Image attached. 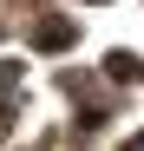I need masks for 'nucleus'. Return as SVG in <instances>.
<instances>
[{
  "label": "nucleus",
  "instance_id": "obj_1",
  "mask_svg": "<svg viewBox=\"0 0 144 151\" xmlns=\"http://www.w3.org/2000/svg\"><path fill=\"white\" fill-rule=\"evenodd\" d=\"M33 40L46 46V53H59V46H72V20H46V27H39Z\"/></svg>",
  "mask_w": 144,
  "mask_h": 151
},
{
  "label": "nucleus",
  "instance_id": "obj_3",
  "mask_svg": "<svg viewBox=\"0 0 144 151\" xmlns=\"http://www.w3.org/2000/svg\"><path fill=\"white\" fill-rule=\"evenodd\" d=\"M13 79H20V66H0V92H7V86H13Z\"/></svg>",
  "mask_w": 144,
  "mask_h": 151
},
{
  "label": "nucleus",
  "instance_id": "obj_2",
  "mask_svg": "<svg viewBox=\"0 0 144 151\" xmlns=\"http://www.w3.org/2000/svg\"><path fill=\"white\" fill-rule=\"evenodd\" d=\"M111 79H144V59L138 53H111Z\"/></svg>",
  "mask_w": 144,
  "mask_h": 151
},
{
  "label": "nucleus",
  "instance_id": "obj_4",
  "mask_svg": "<svg viewBox=\"0 0 144 151\" xmlns=\"http://www.w3.org/2000/svg\"><path fill=\"white\" fill-rule=\"evenodd\" d=\"M125 151H144V132H138V138H131V145H125Z\"/></svg>",
  "mask_w": 144,
  "mask_h": 151
}]
</instances>
